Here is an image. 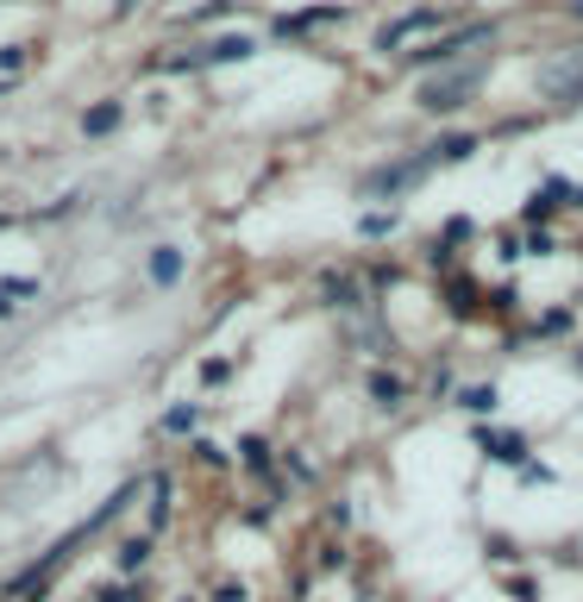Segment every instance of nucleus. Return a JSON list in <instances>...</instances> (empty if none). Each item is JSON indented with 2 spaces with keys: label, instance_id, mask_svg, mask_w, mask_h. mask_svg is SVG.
<instances>
[{
  "label": "nucleus",
  "instance_id": "a211bd4d",
  "mask_svg": "<svg viewBox=\"0 0 583 602\" xmlns=\"http://www.w3.org/2000/svg\"><path fill=\"white\" fill-rule=\"evenodd\" d=\"M20 63H25V44H7V51H0V70H7V76H13Z\"/></svg>",
  "mask_w": 583,
  "mask_h": 602
},
{
  "label": "nucleus",
  "instance_id": "423d86ee",
  "mask_svg": "<svg viewBox=\"0 0 583 602\" xmlns=\"http://www.w3.org/2000/svg\"><path fill=\"white\" fill-rule=\"evenodd\" d=\"M545 88H552L564 107H577V101H583V63H571V70H564V63H559V70H545Z\"/></svg>",
  "mask_w": 583,
  "mask_h": 602
},
{
  "label": "nucleus",
  "instance_id": "9d476101",
  "mask_svg": "<svg viewBox=\"0 0 583 602\" xmlns=\"http://www.w3.org/2000/svg\"><path fill=\"white\" fill-rule=\"evenodd\" d=\"M176 276H182V252H176V245H157V252H151V283L170 289Z\"/></svg>",
  "mask_w": 583,
  "mask_h": 602
},
{
  "label": "nucleus",
  "instance_id": "412c9836",
  "mask_svg": "<svg viewBox=\"0 0 583 602\" xmlns=\"http://www.w3.org/2000/svg\"><path fill=\"white\" fill-rule=\"evenodd\" d=\"M107 602H132V596H107Z\"/></svg>",
  "mask_w": 583,
  "mask_h": 602
},
{
  "label": "nucleus",
  "instance_id": "9b49d317",
  "mask_svg": "<svg viewBox=\"0 0 583 602\" xmlns=\"http://www.w3.org/2000/svg\"><path fill=\"white\" fill-rule=\"evenodd\" d=\"M458 409H470V414H489V409H496V389H489V383H470V389H458Z\"/></svg>",
  "mask_w": 583,
  "mask_h": 602
},
{
  "label": "nucleus",
  "instance_id": "f257e3e1",
  "mask_svg": "<svg viewBox=\"0 0 583 602\" xmlns=\"http://www.w3.org/2000/svg\"><path fill=\"white\" fill-rule=\"evenodd\" d=\"M484 76H489L484 57H477V63H458V70H446V76H433L427 88H421V107H427V114H452V107H465V101L484 88Z\"/></svg>",
  "mask_w": 583,
  "mask_h": 602
},
{
  "label": "nucleus",
  "instance_id": "39448f33",
  "mask_svg": "<svg viewBox=\"0 0 583 602\" xmlns=\"http://www.w3.org/2000/svg\"><path fill=\"white\" fill-rule=\"evenodd\" d=\"M577 201H583V189H577V182H545V189L533 194V208H527V220H545L552 208H577Z\"/></svg>",
  "mask_w": 583,
  "mask_h": 602
},
{
  "label": "nucleus",
  "instance_id": "f3484780",
  "mask_svg": "<svg viewBox=\"0 0 583 602\" xmlns=\"http://www.w3.org/2000/svg\"><path fill=\"white\" fill-rule=\"evenodd\" d=\"M370 389H377V402H402V383L395 377H370Z\"/></svg>",
  "mask_w": 583,
  "mask_h": 602
},
{
  "label": "nucleus",
  "instance_id": "4be33fe9",
  "mask_svg": "<svg viewBox=\"0 0 583 602\" xmlns=\"http://www.w3.org/2000/svg\"><path fill=\"white\" fill-rule=\"evenodd\" d=\"M577 370H583V351H577Z\"/></svg>",
  "mask_w": 583,
  "mask_h": 602
},
{
  "label": "nucleus",
  "instance_id": "6e6552de",
  "mask_svg": "<svg viewBox=\"0 0 583 602\" xmlns=\"http://www.w3.org/2000/svg\"><path fill=\"white\" fill-rule=\"evenodd\" d=\"M484 446H489V458H496V465H527V433H502V440H496V433H484Z\"/></svg>",
  "mask_w": 583,
  "mask_h": 602
},
{
  "label": "nucleus",
  "instance_id": "0eeeda50",
  "mask_svg": "<svg viewBox=\"0 0 583 602\" xmlns=\"http://www.w3.org/2000/svg\"><path fill=\"white\" fill-rule=\"evenodd\" d=\"M433 25H439V13H433V7H421V13H409V20H395V25H383V51H395V44L409 39V32H433Z\"/></svg>",
  "mask_w": 583,
  "mask_h": 602
},
{
  "label": "nucleus",
  "instance_id": "4468645a",
  "mask_svg": "<svg viewBox=\"0 0 583 602\" xmlns=\"http://www.w3.org/2000/svg\"><path fill=\"white\" fill-rule=\"evenodd\" d=\"M452 308H458V314L477 308V283H470V276H452Z\"/></svg>",
  "mask_w": 583,
  "mask_h": 602
},
{
  "label": "nucleus",
  "instance_id": "ddd939ff",
  "mask_svg": "<svg viewBox=\"0 0 583 602\" xmlns=\"http://www.w3.org/2000/svg\"><path fill=\"white\" fill-rule=\"evenodd\" d=\"M145 559H151V540H126L119 546V571H145Z\"/></svg>",
  "mask_w": 583,
  "mask_h": 602
},
{
  "label": "nucleus",
  "instance_id": "f03ea898",
  "mask_svg": "<svg viewBox=\"0 0 583 602\" xmlns=\"http://www.w3.org/2000/svg\"><path fill=\"white\" fill-rule=\"evenodd\" d=\"M439 170V157H409V163H383V170H370L364 176V194H395V189H409V182H427V176Z\"/></svg>",
  "mask_w": 583,
  "mask_h": 602
},
{
  "label": "nucleus",
  "instance_id": "7ed1b4c3",
  "mask_svg": "<svg viewBox=\"0 0 583 602\" xmlns=\"http://www.w3.org/2000/svg\"><path fill=\"white\" fill-rule=\"evenodd\" d=\"M496 39V25H465V32H446L439 44H427V51H414V63L421 70H433V63H458L470 51V44H489Z\"/></svg>",
  "mask_w": 583,
  "mask_h": 602
},
{
  "label": "nucleus",
  "instance_id": "dca6fc26",
  "mask_svg": "<svg viewBox=\"0 0 583 602\" xmlns=\"http://www.w3.org/2000/svg\"><path fill=\"white\" fill-rule=\"evenodd\" d=\"M226 377H233V365H226V358H208V365H201V383H226Z\"/></svg>",
  "mask_w": 583,
  "mask_h": 602
},
{
  "label": "nucleus",
  "instance_id": "aec40b11",
  "mask_svg": "<svg viewBox=\"0 0 583 602\" xmlns=\"http://www.w3.org/2000/svg\"><path fill=\"white\" fill-rule=\"evenodd\" d=\"M571 13H577V20H583V0H577V7H571Z\"/></svg>",
  "mask_w": 583,
  "mask_h": 602
},
{
  "label": "nucleus",
  "instance_id": "2eb2a0df",
  "mask_svg": "<svg viewBox=\"0 0 583 602\" xmlns=\"http://www.w3.org/2000/svg\"><path fill=\"white\" fill-rule=\"evenodd\" d=\"M194 414H201V409H194V402H182V409H170V414H163V433H189V427H194Z\"/></svg>",
  "mask_w": 583,
  "mask_h": 602
},
{
  "label": "nucleus",
  "instance_id": "f8f14e48",
  "mask_svg": "<svg viewBox=\"0 0 583 602\" xmlns=\"http://www.w3.org/2000/svg\"><path fill=\"white\" fill-rule=\"evenodd\" d=\"M239 452H245V465H252L257 477H271V446H264V440H239Z\"/></svg>",
  "mask_w": 583,
  "mask_h": 602
},
{
  "label": "nucleus",
  "instance_id": "1a4fd4ad",
  "mask_svg": "<svg viewBox=\"0 0 583 602\" xmlns=\"http://www.w3.org/2000/svg\"><path fill=\"white\" fill-rule=\"evenodd\" d=\"M119 119H126V114H119V101H100V107H88V114H82V133H88V138H107Z\"/></svg>",
  "mask_w": 583,
  "mask_h": 602
},
{
  "label": "nucleus",
  "instance_id": "20e7f679",
  "mask_svg": "<svg viewBox=\"0 0 583 602\" xmlns=\"http://www.w3.org/2000/svg\"><path fill=\"white\" fill-rule=\"evenodd\" d=\"M257 44L245 39V32H233V39H214V44H201V51H194L189 63H182V70H201V63H245L252 57Z\"/></svg>",
  "mask_w": 583,
  "mask_h": 602
},
{
  "label": "nucleus",
  "instance_id": "6ab92c4d",
  "mask_svg": "<svg viewBox=\"0 0 583 602\" xmlns=\"http://www.w3.org/2000/svg\"><path fill=\"white\" fill-rule=\"evenodd\" d=\"M7 314H13V289H7V283H0V320H7Z\"/></svg>",
  "mask_w": 583,
  "mask_h": 602
}]
</instances>
